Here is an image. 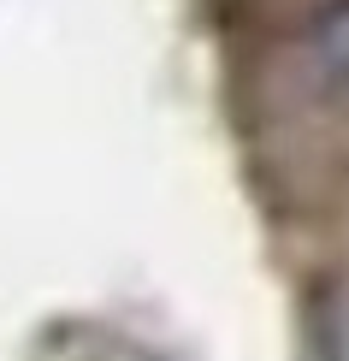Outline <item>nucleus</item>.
Here are the masks:
<instances>
[{
  "mask_svg": "<svg viewBox=\"0 0 349 361\" xmlns=\"http://www.w3.org/2000/svg\"><path fill=\"white\" fill-rule=\"evenodd\" d=\"M308 48H314V66H320L326 78H349V0H331L320 12Z\"/></svg>",
  "mask_w": 349,
  "mask_h": 361,
  "instance_id": "1",
  "label": "nucleus"
}]
</instances>
